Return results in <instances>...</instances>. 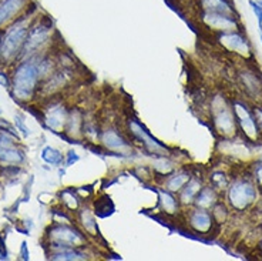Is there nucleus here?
I'll return each instance as SVG.
<instances>
[{"label":"nucleus","instance_id":"obj_1","mask_svg":"<svg viewBox=\"0 0 262 261\" xmlns=\"http://www.w3.org/2000/svg\"><path fill=\"white\" fill-rule=\"evenodd\" d=\"M29 29L30 26L25 25V18H20L15 22L13 26L9 27L6 35L2 40V47H0V53H2L3 59L15 57L17 53L22 52Z\"/></svg>","mask_w":262,"mask_h":261},{"label":"nucleus","instance_id":"obj_2","mask_svg":"<svg viewBox=\"0 0 262 261\" xmlns=\"http://www.w3.org/2000/svg\"><path fill=\"white\" fill-rule=\"evenodd\" d=\"M39 77H40V74H39V67L36 63L26 61L23 64H20L13 77V86H15L16 96L20 99H27L34 90Z\"/></svg>","mask_w":262,"mask_h":261},{"label":"nucleus","instance_id":"obj_3","mask_svg":"<svg viewBox=\"0 0 262 261\" xmlns=\"http://www.w3.org/2000/svg\"><path fill=\"white\" fill-rule=\"evenodd\" d=\"M53 27V23L47 19H39L34 25L30 26L29 29V33L26 37L25 46L22 49V52L25 53H32L36 52L42 44L47 42L49 36H50V29Z\"/></svg>","mask_w":262,"mask_h":261},{"label":"nucleus","instance_id":"obj_4","mask_svg":"<svg viewBox=\"0 0 262 261\" xmlns=\"http://www.w3.org/2000/svg\"><path fill=\"white\" fill-rule=\"evenodd\" d=\"M255 200V189L248 182H237L229 190V201L238 210H244Z\"/></svg>","mask_w":262,"mask_h":261},{"label":"nucleus","instance_id":"obj_5","mask_svg":"<svg viewBox=\"0 0 262 261\" xmlns=\"http://www.w3.org/2000/svg\"><path fill=\"white\" fill-rule=\"evenodd\" d=\"M53 240H54V245H59L60 250L63 248H70V247H76L78 244L84 241V237L76 231L74 228H70L67 226L56 227L53 231Z\"/></svg>","mask_w":262,"mask_h":261},{"label":"nucleus","instance_id":"obj_6","mask_svg":"<svg viewBox=\"0 0 262 261\" xmlns=\"http://www.w3.org/2000/svg\"><path fill=\"white\" fill-rule=\"evenodd\" d=\"M25 8L26 0H2L0 2V26L16 19L15 16L19 15Z\"/></svg>","mask_w":262,"mask_h":261},{"label":"nucleus","instance_id":"obj_7","mask_svg":"<svg viewBox=\"0 0 262 261\" xmlns=\"http://www.w3.org/2000/svg\"><path fill=\"white\" fill-rule=\"evenodd\" d=\"M203 12H212V13H222L234 16V9L227 0H200Z\"/></svg>","mask_w":262,"mask_h":261},{"label":"nucleus","instance_id":"obj_8","mask_svg":"<svg viewBox=\"0 0 262 261\" xmlns=\"http://www.w3.org/2000/svg\"><path fill=\"white\" fill-rule=\"evenodd\" d=\"M130 130H131V133L134 134L137 139L141 140L144 144L150 148V150H152V151H155V150H161V148H162V146H161L160 143H157L155 140H152L151 136H150L147 131L144 130L143 126H141L140 123L135 122V120L130 122Z\"/></svg>","mask_w":262,"mask_h":261},{"label":"nucleus","instance_id":"obj_9","mask_svg":"<svg viewBox=\"0 0 262 261\" xmlns=\"http://www.w3.org/2000/svg\"><path fill=\"white\" fill-rule=\"evenodd\" d=\"M102 140L104 143V146L110 150H124V148H130L126 140L120 136L117 131L114 130H106L102 134Z\"/></svg>","mask_w":262,"mask_h":261},{"label":"nucleus","instance_id":"obj_10","mask_svg":"<svg viewBox=\"0 0 262 261\" xmlns=\"http://www.w3.org/2000/svg\"><path fill=\"white\" fill-rule=\"evenodd\" d=\"M191 226L198 231H207L211 226V216L205 210H195L191 214Z\"/></svg>","mask_w":262,"mask_h":261},{"label":"nucleus","instance_id":"obj_11","mask_svg":"<svg viewBox=\"0 0 262 261\" xmlns=\"http://www.w3.org/2000/svg\"><path fill=\"white\" fill-rule=\"evenodd\" d=\"M66 120H67V116H66L64 107H56V109H53L50 113L47 114L46 124L53 130H57L59 127H61L66 123Z\"/></svg>","mask_w":262,"mask_h":261},{"label":"nucleus","instance_id":"obj_12","mask_svg":"<svg viewBox=\"0 0 262 261\" xmlns=\"http://www.w3.org/2000/svg\"><path fill=\"white\" fill-rule=\"evenodd\" d=\"M221 42L228 46L231 50H237V52H242L246 49V40L242 36L237 35V33H227V35L221 36Z\"/></svg>","mask_w":262,"mask_h":261},{"label":"nucleus","instance_id":"obj_13","mask_svg":"<svg viewBox=\"0 0 262 261\" xmlns=\"http://www.w3.org/2000/svg\"><path fill=\"white\" fill-rule=\"evenodd\" d=\"M190 182V176L186 173H177L171 176L167 182V187L169 192H180L187 183Z\"/></svg>","mask_w":262,"mask_h":261},{"label":"nucleus","instance_id":"obj_14","mask_svg":"<svg viewBox=\"0 0 262 261\" xmlns=\"http://www.w3.org/2000/svg\"><path fill=\"white\" fill-rule=\"evenodd\" d=\"M181 190H183V193H181V200H183V203H190L200 193L201 184L198 183V182H188L184 186V189H181Z\"/></svg>","mask_w":262,"mask_h":261},{"label":"nucleus","instance_id":"obj_15","mask_svg":"<svg viewBox=\"0 0 262 261\" xmlns=\"http://www.w3.org/2000/svg\"><path fill=\"white\" fill-rule=\"evenodd\" d=\"M0 161L6 163H20L23 161V156L20 151L10 147H0Z\"/></svg>","mask_w":262,"mask_h":261},{"label":"nucleus","instance_id":"obj_16","mask_svg":"<svg viewBox=\"0 0 262 261\" xmlns=\"http://www.w3.org/2000/svg\"><path fill=\"white\" fill-rule=\"evenodd\" d=\"M214 201V193H212L211 189H204V190H200V193L195 196V204L198 207H203V209H207L210 207Z\"/></svg>","mask_w":262,"mask_h":261},{"label":"nucleus","instance_id":"obj_17","mask_svg":"<svg viewBox=\"0 0 262 261\" xmlns=\"http://www.w3.org/2000/svg\"><path fill=\"white\" fill-rule=\"evenodd\" d=\"M42 157L43 160L47 161L49 164H60L63 161V154L53 147L44 148L42 151Z\"/></svg>","mask_w":262,"mask_h":261},{"label":"nucleus","instance_id":"obj_18","mask_svg":"<svg viewBox=\"0 0 262 261\" xmlns=\"http://www.w3.org/2000/svg\"><path fill=\"white\" fill-rule=\"evenodd\" d=\"M161 200H162V204H164V209L165 211H168V213H172V211H176V207H177V201L176 199L168 194V193H161Z\"/></svg>","mask_w":262,"mask_h":261},{"label":"nucleus","instance_id":"obj_19","mask_svg":"<svg viewBox=\"0 0 262 261\" xmlns=\"http://www.w3.org/2000/svg\"><path fill=\"white\" fill-rule=\"evenodd\" d=\"M249 5L252 6V10L255 12V15H256V18L259 20V29L262 30V3L261 5H258V3H255V2H249Z\"/></svg>","mask_w":262,"mask_h":261},{"label":"nucleus","instance_id":"obj_20","mask_svg":"<svg viewBox=\"0 0 262 261\" xmlns=\"http://www.w3.org/2000/svg\"><path fill=\"white\" fill-rule=\"evenodd\" d=\"M16 126L19 127V129H20V130L23 131V134H25V136H29V133H30V131H29V129L26 127L25 123H23V120H22L20 117H16Z\"/></svg>","mask_w":262,"mask_h":261},{"label":"nucleus","instance_id":"obj_21","mask_svg":"<svg viewBox=\"0 0 262 261\" xmlns=\"http://www.w3.org/2000/svg\"><path fill=\"white\" fill-rule=\"evenodd\" d=\"M77 160H78V156H76V153H74V151H70V153H68L67 164L68 165L73 164V163H74V161H77Z\"/></svg>","mask_w":262,"mask_h":261},{"label":"nucleus","instance_id":"obj_22","mask_svg":"<svg viewBox=\"0 0 262 261\" xmlns=\"http://www.w3.org/2000/svg\"><path fill=\"white\" fill-rule=\"evenodd\" d=\"M22 258H23V260H29V252H27L26 243L22 244Z\"/></svg>","mask_w":262,"mask_h":261},{"label":"nucleus","instance_id":"obj_23","mask_svg":"<svg viewBox=\"0 0 262 261\" xmlns=\"http://www.w3.org/2000/svg\"><path fill=\"white\" fill-rule=\"evenodd\" d=\"M0 84L5 87L9 86V80L6 77V74H3V73H0Z\"/></svg>","mask_w":262,"mask_h":261},{"label":"nucleus","instance_id":"obj_24","mask_svg":"<svg viewBox=\"0 0 262 261\" xmlns=\"http://www.w3.org/2000/svg\"><path fill=\"white\" fill-rule=\"evenodd\" d=\"M256 179H258V183H259V186L262 187V167H259V168H258V171H256Z\"/></svg>","mask_w":262,"mask_h":261},{"label":"nucleus","instance_id":"obj_25","mask_svg":"<svg viewBox=\"0 0 262 261\" xmlns=\"http://www.w3.org/2000/svg\"><path fill=\"white\" fill-rule=\"evenodd\" d=\"M255 114H256L258 123L261 124V127H262V110H256V112H255Z\"/></svg>","mask_w":262,"mask_h":261},{"label":"nucleus","instance_id":"obj_26","mask_svg":"<svg viewBox=\"0 0 262 261\" xmlns=\"http://www.w3.org/2000/svg\"><path fill=\"white\" fill-rule=\"evenodd\" d=\"M0 47H2V40H0Z\"/></svg>","mask_w":262,"mask_h":261},{"label":"nucleus","instance_id":"obj_27","mask_svg":"<svg viewBox=\"0 0 262 261\" xmlns=\"http://www.w3.org/2000/svg\"><path fill=\"white\" fill-rule=\"evenodd\" d=\"M261 39H262V36H261Z\"/></svg>","mask_w":262,"mask_h":261}]
</instances>
